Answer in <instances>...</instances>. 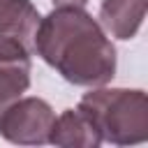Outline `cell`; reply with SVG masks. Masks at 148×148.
<instances>
[{
  "label": "cell",
  "mask_w": 148,
  "mask_h": 148,
  "mask_svg": "<svg viewBox=\"0 0 148 148\" xmlns=\"http://www.w3.org/2000/svg\"><path fill=\"white\" fill-rule=\"evenodd\" d=\"M39 12L30 0H0V39L18 42L32 53Z\"/></svg>",
  "instance_id": "obj_5"
},
{
  "label": "cell",
  "mask_w": 148,
  "mask_h": 148,
  "mask_svg": "<svg viewBox=\"0 0 148 148\" xmlns=\"http://www.w3.org/2000/svg\"><path fill=\"white\" fill-rule=\"evenodd\" d=\"M32 51L74 86L97 88L116 76V49L83 7L62 5L39 18Z\"/></svg>",
  "instance_id": "obj_1"
},
{
  "label": "cell",
  "mask_w": 148,
  "mask_h": 148,
  "mask_svg": "<svg viewBox=\"0 0 148 148\" xmlns=\"http://www.w3.org/2000/svg\"><path fill=\"white\" fill-rule=\"evenodd\" d=\"M148 0H102L99 25L116 39H132L146 18Z\"/></svg>",
  "instance_id": "obj_7"
},
{
  "label": "cell",
  "mask_w": 148,
  "mask_h": 148,
  "mask_svg": "<svg viewBox=\"0 0 148 148\" xmlns=\"http://www.w3.org/2000/svg\"><path fill=\"white\" fill-rule=\"evenodd\" d=\"M30 51L9 39H0V116L30 88Z\"/></svg>",
  "instance_id": "obj_4"
},
{
  "label": "cell",
  "mask_w": 148,
  "mask_h": 148,
  "mask_svg": "<svg viewBox=\"0 0 148 148\" xmlns=\"http://www.w3.org/2000/svg\"><path fill=\"white\" fill-rule=\"evenodd\" d=\"M49 143L62 148H97L102 146V136L92 125V120L76 106L65 109L60 116H56Z\"/></svg>",
  "instance_id": "obj_6"
},
{
  "label": "cell",
  "mask_w": 148,
  "mask_h": 148,
  "mask_svg": "<svg viewBox=\"0 0 148 148\" xmlns=\"http://www.w3.org/2000/svg\"><path fill=\"white\" fill-rule=\"evenodd\" d=\"M56 7H62V5H72V7H83L88 0H51Z\"/></svg>",
  "instance_id": "obj_8"
},
{
  "label": "cell",
  "mask_w": 148,
  "mask_h": 148,
  "mask_svg": "<svg viewBox=\"0 0 148 148\" xmlns=\"http://www.w3.org/2000/svg\"><path fill=\"white\" fill-rule=\"evenodd\" d=\"M79 109L92 120L102 141L136 146L148 139V95L141 88H102L86 92Z\"/></svg>",
  "instance_id": "obj_2"
},
{
  "label": "cell",
  "mask_w": 148,
  "mask_h": 148,
  "mask_svg": "<svg viewBox=\"0 0 148 148\" xmlns=\"http://www.w3.org/2000/svg\"><path fill=\"white\" fill-rule=\"evenodd\" d=\"M56 113L42 97H18L0 116V136L16 146L49 143Z\"/></svg>",
  "instance_id": "obj_3"
}]
</instances>
